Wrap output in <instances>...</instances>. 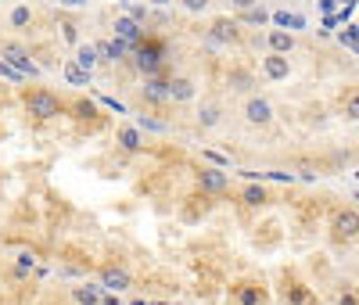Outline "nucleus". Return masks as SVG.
<instances>
[{
  "instance_id": "f257e3e1",
  "label": "nucleus",
  "mask_w": 359,
  "mask_h": 305,
  "mask_svg": "<svg viewBox=\"0 0 359 305\" xmlns=\"http://www.w3.org/2000/svg\"><path fill=\"white\" fill-rule=\"evenodd\" d=\"M25 111L33 118H40V122H50V118L62 115V97L50 94V90H43V86H36V90L25 94Z\"/></svg>"
},
{
  "instance_id": "f03ea898",
  "label": "nucleus",
  "mask_w": 359,
  "mask_h": 305,
  "mask_svg": "<svg viewBox=\"0 0 359 305\" xmlns=\"http://www.w3.org/2000/svg\"><path fill=\"white\" fill-rule=\"evenodd\" d=\"M101 287H108V291H130V287H133L130 269H126L123 262H108V266H101Z\"/></svg>"
},
{
  "instance_id": "7ed1b4c3",
  "label": "nucleus",
  "mask_w": 359,
  "mask_h": 305,
  "mask_svg": "<svg viewBox=\"0 0 359 305\" xmlns=\"http://www.w3.org/2000/svg\"><path fill=\"white\" fill-rule=\"evenodd\" d=\"M0 57H4L11 69H18L22 76H36V65L29 61V50L22 43H0Z\"/></svg>"
},
{
  "instance_id": "20e7f679",
  "label": "nucleus",
  "mask_w": 359,
  "mask_h": 305,
  "mask_svg": "<svg viewBox=\"0 0 359 305\" xmlns=\"http://www.w3.org/2000/svg\"><path fill=\"white\" fill-rule=\"evenodd\" d=\"M230 298H233V305H266V291L255 280H237L230 287Z\"/></svg>"
},
{
  "instance_id": "39448f33",
  "label": "nucleus",
  "mask_w": 359,
  "mask_h": 305,
  "mask_svg": "<svg viewBox=\"0 0 359 305\" xmlns=\"http://www.w3.org/2000/svg\"><path fill=\"white\" fill-rule=\"evenodd\" d=\"M331 230H334V240H355L359 237V212L355 208H341L334 216V223H331Z\"/></svg>"
},
{
  "instance_id": "423d86ee",
  "label": "nucleus",
  "mask_w": 359,
  "mask_h": 305,
  "mask_svg": "<svg viewBox=\"0 0 359 305\" xmlns=\"http://www.w3.org/2000/svg\"><path fill=\"white\" fill-rule=\"evenodd\" d=\"M245 118L252 122V126H266V122L273 118V104H269L266 97H248V104H245Z\"/></svg>"
},
{
  "instance_id": "0eeeda50",
  "label": "nucleus",
  "mask_w": 359,
  "mask_h": 305,
  "mask_svg": "<svg viewBox=\"0 0 359 305\" xmlns=\"http://www.w3.org/2000/svg\"><path fill=\"white\" fill-rule=\"evenodd\" d=\"M262 72H266L269 79H287V72H291L287 54H273V50H269V54L262 57Z\"/></svg>"
},
{
  "instance_id": "6e6552de",
  "label": "nucleus",
  "mask_w": 359,
  "mask_h": 305,
  "mask_svg": "<svg viewBox=\"0 0 359 305\" xmlns=\"http://www.w3.org/2000/svg\"><path fill=\"white\" fill-rule=\"evenodd\" d=\"M165 94H169V101H194V79L172 76V79L165 83Z\"/></svg>"
},
{
  "instance_id": "1a4fd4ad",
  "label": "nucleus",
  "mask_w": 359,
  "mask_h": 305,
  "mask_svg": "<svg viewBox=\"0 0 359 305\" xmlns=\"http://www.w3.org/2000/svg\"><path fill=\"white\" fill-rule=\"evenodd\" d=\"M212 40L216 43H237L241 40V29H237L233 18H216L212 22Z\"/></svg>"
},
{
  "instance_id": "9d476101",
  "label": "nucleus",
  "mask_w": 359,
  "mask_h": 305,
  "mask_svg": "<svg viewBox=\"0 0 359 305\" xmlns=\"http://www.w3.org/2000/svg\"><path fill=\"white\" fill-rule=\"evenodd\" d=\"M226 172H219V169H201L198 172V187L201 191H208V194H219V191H226Z\"/></svg>"
},
{
  "instance_id": "9b49d317",
  "label": "nucleus",
  "mask_w": 359,
  "mask_h": 305,
  "mask_svg": "<svg viewBox=\"0 0 359 305\" xmlns=\"http://www.w3.org/2000/svg\"><path fill=\"white\" fill-rule=\"evenodd\" d=\"M137 69L147 72V76H155L162 69V50L158 47H140L137 50Z\"/></svg>"
},
{
  "instance_id": "f8f14e48",
  "label": "nucleus",
  "mask_w": 359,
  "mask_h": 305,
  "mask_svg": "<svg viewBox=\"0 0 359 305\" xmlns=\"http://www.w3.org/2000/svg\"><path fill=\"white\" fill-rule=\"evenodd\" d=\"M266 43H269V50H273V54H291L294 50V36L284 33V29H269Z\"/></svg>"
},
{
  "instance_id": "ddd939ff",
  "label": "nucleus",
  "mask_w": 359,
  "mask_h": 305,
  "mask_svg": "<svg viewBox=\"0 0 359 305\" xmlns=\"http://www.w3.org/2000/svg\"><path fill=\"white\" fill-rule=\"evenodd\" d=\"M76 65L79 69H86V72H94V65H97V61H101V54H97V47H90V43H79L76 47Z\"/></svg>"
},
{
  "instance_id": "4468645a",
  "label": "nucleus",
  "mask_w": 359,
  "mask_h": 305,
  "mask_svg": "<svg viewBox=\"0 0 359 305\" xmlns=\"http://www.w3.org/2000/svg\"><path fill=\"white\" fill-rule=\"evenodd\" d=\"M115 140L123 144L126 151H140V147H144V137H140V130H137V126H123V130L115 133Z\"/></svg>"
},
{
  "instance_id": "2eb2a0df",
  "label": "nucleus",
  "mask_w": 359,
  "mask_h": 305,
  "mask_svg": "<svg viewBox=\"0 0 359 305\" xmlns=\"http://www.w3.org/2000/svg\"><path fill=\"white\" fill-rule=\"evenodd\" d=\"M115 36L137 43V40H140V22H133V18H118V22H115Z\"/></svg>"
},
{
  "instance_id": "dca6fc26",
  "label": "nucleus",
  "mask_w": 359,
  "mask_h": 305,
  "mask_svg": "<svg viewBox=\"0 0 359 305\" xmlns=\"http://www.w3.org/2000/svg\"><path fill=\"white\" fill-rule=\"evenodd\" d=\"M219 118H223V108H219V104H205V108L198 111V126H201V130H212Z\"/></svg>"
},
{
  "instance_id": "f3484780",
  "label": "nucleus",
  "mask_w": 359,
  "mask_h": 305,
  "mask_svg": "<svg viewBox=\"0 0 359 305\" xmlns=\"http://www.w3.org/2000/svg\"><path fill=\"white\" fill-rule=\"evenodd\" d=\"M226 83H230V90H237V94H248V90L255 86V79H252L248 72H241V69H233V72L226 76Z\"/></svg>"
},
{
  "instance_id": "a211bd4d",
  "label": "nucleus",
  "mask_w": 359,
  "mask_h": 305,
  "mask_svg": "<svg viewBox=\"0 0 359 305\" xmlns=\"http://www.w3.org/2000/svg\"><path fill=\"white\" fill-rule=\"evenodd\" d=\"M8 22H11V29H29V25H33V8L18 4V8L8 15Z\"/></svg>"
},
{
  "instance_id": "6ab92c4d",
  "label": "nucleus",
  "mask_w": 359,
  "mask_h": 305,
  "mask_svg": "<svg viewBox=\"0 0 359 305\" xmlns=\"http://www.w3.org/2000/svg\"><path fill=\"white\" fill-rule=\"evenodd\" d=\"M65 79H69L72 86H86V83H90V72L79 69L76 61H65Z\"/></svg>"
},
{
  "instance_id": "aec40b11",
  "label": "nucleus",
  "mask_w": 359,
  "mask_h": 305,
  "mask_svg": "<svg viewBox=\"0 0 359 305\" xmlns=\"http://www.w3.org/2000/svg\"><path fill=\"white\" fill-rule=\"evenodd\" d=\"M345 118L359 122V90H352V94L345 97Z\"/></svg>"
},
{
  "instance_id": "412c9836",
  "label": "nucleus",
  "mask_w": 359,
  "mask_h": 305,
  "mask_svg": "<svg viewBox=\"0 0 359 305\" xmlns=\"http://www.w3.org/2000/svg\"><path fill=\"white\" fill-rule=\"evenodd\" d=\"M241 198H245V205H262V201H266V191H262V187H245Z\"/></svg>"
},
{
  "instance_id": "4be33fe9",
  "label": "nucleus",
  "mask_w": 359,
  "mask_h": 305,
  "mask_svg": "<svg viewBox=\"0 0 359 305\" xmlns=\"http://www.w3.org/2000/svg\"><path fill=\"white\" fill-rule=\"evenodd\" d=\"M62 36H65V40H69V43H79V25H76V22H69V18H65V22H62Z\"/></svg>"
},
{
  "instance_id": "5701e85b",
  "label": "nucleus",
  "mask_w": 359,
  "mask_h": 305,
  "mask_svg": "<svg viewBox=\"0 0 359 305\" xmlns=\"http://www.w3.org/2000/svg\"><path fill=\"white\" fill-rule=\"evenodd\" d=\"M180 4H184V8L191 11V15H201V11H205L208 4H212V0H180Z\"/></svg>"
},
{
  "instance_id": "b1692460",
  "label": "nucleus",
  "mask_w": 359,
  "mask_h": 305,
  "mask_svg": "<svg viewBox=\"0 0 359 305\" xmlns=\"http://www.w3.org/2000/svg\"><path fill=\"white\" fill-rule=\"evenodd\" d=\"M245 22H248V25H262V22H266V11H262V8H248V11H245Z\"/></svg>"
},
{
  "instance_id": "393cba45",
  "label": "nucleus",
  "mask_w": 359,
  "mask_h": 305,
  "mask_svg": "<svg viewBox=\"0 0 359 305\" xmlns=\"http://www.w3.org/2000/svg\"><path fill=\"white\" fill-rule=\"evenodd\" d=\"M287 298H291L294 305H302V301H306L309 294H306V287H302V284H291V291H287Z\"/></svg>"
},
{
  "instance_id": "a878e982",
  "label": "nucleus",
  "mask_w": 359,
  "mask_h": 305,
  "mask_svg": "<svg viewBox=\"0 0 359 305\" xmlns=\"http://www.w3.org/2000/svg\"><path fill=\"white\" fill-rule=\"evenodd\" d=\"M0 76H8V79H22V72H18V69H11L4 57H0Z\"/></svg>"
},
{
  "instance_id": "bb28decb",
  "label": "nucleus",
  "mask_w": 359,
  "mask_h": 305,
  "mask_svg": "<svg viewBox=\"0 0 359 305\" xmlns=\"http://www.w3.org/2000/svg\"><path fill=\"white\" fill-rule=\"evenodd\" d=\"M230 4H233V8H241V11H248V8L259 4V0H230Z\"/></svg>"
},
{
  "instance_id": "cd10ccee",
  "label": "nucleus",
  "mask_w": 359,
  "mask_h": 305,
  "mask_svg": "<svg viewBox=\"0 0 359 305\" xmlns=\"http://www.w3.org/2000/svg\"><path fill=\"white\" fill-rule=\"evenodd\" d=\"M338 305H359V301H355V294H341V301H338Z\"/></svg>"
},
{
  "instance_id": "c85d7f7f",
  "label": "nucleus",
  "mask_w": 359,
  "mask_h": 305,
  "mask_svg": "<svg viewBox=\"0 0 359 305\" xmlns=\"http://www.w3.org/2000/svg\"><path fill=\"white\" fill-rule=\"evenodd\" d=\"M151 4H155V8H169V4H172V0H151Z\"/></svg>"
},
{
  "instance_id": "c756f323",
  "label": "nucleus",
  "mask_w": 359,
  "mask_h": 305,
  "mask_svg": "<svg viewBox=\"0 0 359 305\" xmlns=\"http://www.w3.org/2000/svg\"><path fill=\"white\" fill-rule=\"evenodd\" d=\"M69 4H83V0H69Z\"/></svg>"
},
{
  "instance_id": "7c9ffc66",
  "label": "nucleus",
  "mask_w": 359,
  "mask_h": 305,
  "mask_svg": "<svg viewBox=\"0 0 359 305\" xmlns=\"http://www.w3.org/2000/svg\"><path fill=\"white\" fill-rule=\"evenodd\" d=\"M43 305H57V301H43Z\"/></svg>"
}]
</instances>
